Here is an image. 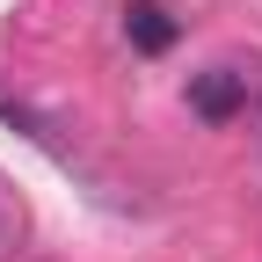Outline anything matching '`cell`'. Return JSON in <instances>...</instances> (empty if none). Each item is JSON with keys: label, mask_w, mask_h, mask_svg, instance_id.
<instances>
[{"label": "cell", "mask_w": 262, "mask_h": 262, "mask_svg": "<svg viewBox=\"0 0 262 262\" xmlns=\"http://www.w3.org/2000/svg\"><path fill=\"white\" fill-rule=\"evenodd\" d=\"M189 110L204 124H233L248 110V73H233V66H211V73H189Z\"/></svg>", "instance_id": "1"}, {"label": "cell", "mask_w": 262, "mask_h": 262, "mask_svg": "<svg viewBox=\"0 0 262 262\" xmlns=\"http://www.w3.org/2000/svg\"><path fill=\"white\" fill-rule=\"evenodd\" d=\"M124 37L139 51H168L175 44V15L160 8V0H131V8H124Z\"/></svg>", "instance_id": "2"}]
</instances>
